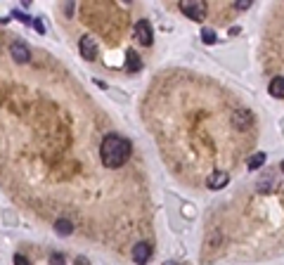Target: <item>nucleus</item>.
<instances>
[{
	"instance_id": "obj_4",
	"label": "nucleus",
	"mask_w": 284,
	"mask_h": 265,
	"mask_svg": "<svg viewBox=\"0 0 284 265\" xmlns=\"http://www.w3.org/2000/svg\"><path fill=\"white\" fill-rule=\"evenodd\" d=\"M10 54H12V59L19 62V64H24V62H29V45L26 43H21V40H15L12 45H10Z\"/></svg>"
},
{
	"instance_id": "obj_3",
	"label": "nucleus",
	"mask_w": 284,
	"mask_h": 265,
	"mask_svg": "<svg viewBox=\"0 0 284 265\" xmlns=\"http://www.w3.org/2000/svg\"><path fill=\"white\" fill-rule=\"evenodd\" d=\"M232 125H234L237 130H247V128L253 125V114H251L248 109H237L234 116H232Z\"/></svg>"
},
{
	"instance_id": "obj_9",
	"label": "nucleus",
	"mask_w": 284,
	"mask_h": 265,
	"mask_svg": "<svg viewBox=\"0 0 284 265\" xmlns=\"http://www.w3.org/2000/svg\"><path fill=\"white\" fill-rule=\"evenodd\" d=\"M125 69L130 71V73H135V71H140L142 69V59H140V54L135 53L133 48L125 53Z\"/></svg>"
},
{
	"instance_id": "obj_16",
	"label": "nucleus",
	"mask_w": 284,
	"mask_h": 265,
	"mask_svg": "<svg viewBox=\"0 0 284 265\" xmlns=\"http://www.w3.org/2000/svg\"><path fill=\"white\" fill-rule=\"evenodd\" d=\"M234 7H239V10H248V7H251V0H239V2H234Z\"/></svg>"
},
{
	"instance_id": "obj_5",
	"label": "nucleus",
	"mask_w": 284,
	"mask_h": 265,
	"mask_svg": "<svg viewBox=\"0 0 284 265\" xmlns=\"http://www.w3.org/2000/svg\"><path fill=\"white\" fill-rule=\"evenodd\" d=\"M135 38L140 40L142 45H152L154 35H152V26H149V21H138V24H135Z\"/></svg>"
},
{
	"instance_id": "obj_8",
	"label": "nucleus",
	"mask_w": 284,
	"mask_h": 265,
	"mask_svg": "<svg viewBox=\"0 0 284 265\" xmlns=\"http://www.w3.org/2000/svg\"><path fill=\"white\" fill-rule=\"evenodd\" d=\"M149 258H152V248L147 247V244H135V248H133V261L138 265H144Z\"/></svg>"
},
{
	"instance_id": "obj_20",
	"label": "nucleus",
	"mask_w": 284,
	"mask_h": 265,
	"mask_svg": "<svg viewBox=\"0 0 284 265\" xmlns=\"http://www.w3.org/2000/svg\"><path fill=\"white\" fill-rule=\"evenodd\" d=\"M76 265H90V263L83 258V256H78V258H76Z\"/></svg>"
},
{
	"instance_id": "obj_18",
	"label": "nucleus",
	"mask_w": 284,
	"mask_h": 265,
	"mask_svg": "<svg viewBox=\"0 0 284 265\" xmlns=\"http://www.w3.org/2000/svg\"><path fill=\"white\" fill-rule=\"evenodd\" d=\"M15 265H31V263H29V261H26L21 253H17V256H15Z\"/></svg>"
},
{
	"instance_id": "obj_2",
	"label": "nucleus",
	"mask_w": 284,
	"mask_h": 265,
	"mask_svg": "<svg viewBox=\"0 0 284 265\" xmlns=\"http://www.w3.org/2000/svg\"><path fill=\"white\" fill-rule=\"evenodd\" d=\"M182 12L192 21H204V17H206V2H196V0L182 2Z\"/></svg>"
},
{
	"instance_id": "obj_12",
	"label": "nucleus",
	"mask_w": 284,
	"mask_h": 265,
	"mask_svg": "<svg viewBox=\"0 0 284 265\" xmlns=\"http://www.w3.org/2000/svg\"><path fill=\"white\" fill-rule=\"evenodd\" d=\"M54 230H57L59 237H69L71 232H73V225H71L69 220H64V218H62V220H57V223H54Z\"/></svg>"
},
{
	"instance_id": "obj_19",
	"label": "nucleus",
	"mask_w": 284,
	"mask_h": 265,
	"mask_svg": "<svg viewBox=\"0 0 284 265\" xmlns=\"http://www.w3.org/2000/svg\"><path fill=\"white\" fill-rule=\"evenodd\" d=\"M12 15H15V17H17V19H21V21H24V24H29V21H31V19L26 17V15H21V12H19V10H15V12H12Z\"/></svg>"
},
{
	"instance_id": "obj_10",
	"label": "nucleus",
	"mask_w": 284,
	"mask_h": 265,
	"mask_svg": "<svg viewBox=\"0 0 284 265\" xmlns=\"http://www.w3.org/2000/svg\"><path fill=\"white\" fill-rule=\"evenodd\" d=\"M277 177L272 176V173H267L263 180H258V192H263V194H270V192H275L277 190Z\"/></svg>"
},
{
	"instance_id": "obj_11",
	"label": "nucleus",
	"mask_w": 284,
	"mask_h": 265,
	"mask_svg": "<svg viewBox=\"0 0 284 265\" xmlns=\"http://www.w3.org/2000/svg\"><path fill=\"white\" fill-rule=\"evenodd\" d=\"M267 90H270V95H272V97L282 100V97H284V76L272 78V81H270V86H267Z\"/></svg>"
},
{
	"instance_id": "obj_1",
	"label": "nucleus",
	"mask_w": 284,
	"mask_h": 265,
	"mask_svg": "<svg viewBox=\"0 0 284 265\" xmlns=\"http://www.w3.org/2000/svg\"><path fill=\"white\" fill-rule=\"evenodd\" d=\"M100 157L106 168H119L130 157V142L121 135H106L100 147Z\"/></svg>"
},
{
	"instance_id": "obj_22",
	"label": "nucleus",
	"mask_w": 284,
	"mask_h": 265,
	"mask_svg": "<svg viewBox=\"0 0 284 265\" xmlns=\"http://www.w3.org/2000/svg\"><path fill=\"white\" fill-rule=\"evenodd\" d=\"M282 171H284V161H282Z\"/></svg>"
},
{
	"instance_id": "obj_7",
	"label": "nucleus",
	"mask_w": 284,
	"mask_h": 265,
	"mask_svg": "<svg viewBox=\"0 0 284 265\" xmlns=\"http://www.w3.org/2000/svg\"><path fill=\"white\" fill-rule=\"evenodd\" d=\"M230 182V176L228 173H223V171H215V173H211L209 176V180H206V185L211 187V190H220V187H225Z\"/></svg>"
},
{
	"instance_id": "obj_21",
	"label": "nucleus",
	"mask_w": 284,
	"mask_h": 265,
	"mask_svg": "<svg viewBox=\"0 0 284 265\" xmlns=\"http://www.w3.org/2000/svg\"><path fill=\"white\" fill-rule=\"evenodd\" d=\"M166 265H176V263H166Z\"/></svg>"
},
{
	"instance_id": "obj_14",
	"label": "nucleus",
	"mask_w": 284,
	"mask_h": 265,
	"mask_svg": "<svg viewBox=\"0 0 284 265\" xmlns=\"http://www.w3.org/2000/svg\"><path fill=\"white\" fill-rule=\"evenodd\" d=\"M201 38H204V43H206V45H213V43L218 40L213 29H201Z\"/></svg>"
},
{
	"instance_id": "obj_15",
	"label": "nucleus",
	"mask_w": 284,
	"mask_h": 265,
	"mask_svg": "<svg viewBox=\"0 0 284 265\" xmlns=\"http://www.w3.org/2000/svg\"><path fill=\"white\" fill-rule=\"evenodd\" d=\"M50 263L53 265H64V256H62V253H50Z\"/></svg>"
},
{
	"instance_id": "obj_17",
	"label": "nucleus",
	"mask_w": 284,
	"mask_h": 265,
	"mask_svg": "<svg viewBox=\"0 0 284 265\" xmlns=\"http://www.w3.org/2000/svg\"><path fill=\"white\" fill-rule=\"evenodd\" d=\"M34 29L38 31V34H45V26H43V21H40V19H34Z\"/></svg>"
},
{
	"instance_id": "obj_13",
	"label": "nucleus",
	"mask_w": 284,
	"mask_h": 265,
	"mask_svg": "<svg viewBox=\"0 0 284 265\" xmlns=\"http://www.w3.org/2000/svg\"><path fill=\"white\" fill-rule=\"evenodd\" d=\"M263 163H266V154H263V152H256V154L248 159V168H251V171H256V168H261Z\"/></svg>"
},
{
	"instance_id": "obj_6",
	"label": "nucleus",
	"mask_w": 284,
	"mask_h": 265,
	"mask_svg": "<svg viewBox=\"0 0 284 265\" xmlns=\"http://www.w3.org/2000/svg\"><path fill=\"white\" fill-rule=\"evenodd\" d=\"M78 50H81V54H83L88 62L97 59V45H95V40H92V38H88V35H83V38H81Z\"/></svg>"
}]
</instances>
